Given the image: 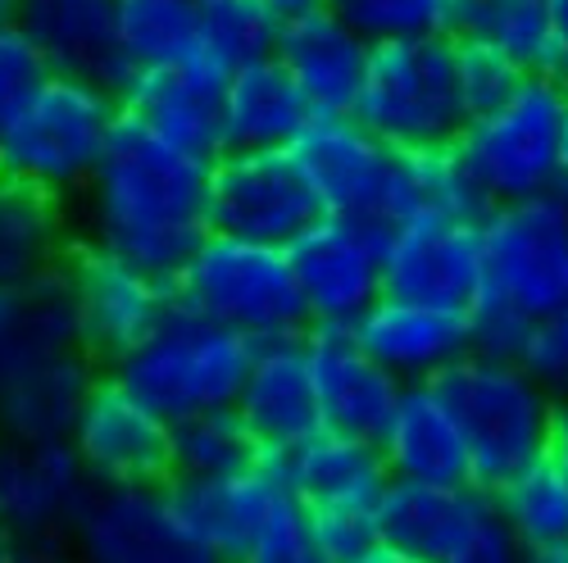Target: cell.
<instances>
[{
  "instance_id": "1",
  "label": "cell",
  "mask_w": 568,
  "mask_h": 563,
  "mask_svg": "<svg viewBox=\"0 0 568 563\" xmlns=\"http://www.w3.org/2000/svg\"><path fill=\"white\" fill-rule=\"evenodd\" d=\"M210 173L214 160L119 119L97 177L78 196V242L173 287L210 237Z\"/></svg>"
},
{
  "instance_id": "2",
  "label": "cell",
  "mask_w": 568,
  "mask_h": 563,
  "mask_svg": "<svg viewBox=\"0 0 568 563\" xmlns=\"http://www.w3.org/2000/svg\"><path fill=\"white\" fill-rule=\"evenodd\" d=\"M478 242L483 291L468 309L473 355L514 359L528 327L568 305V196L491 205Z\"/></svg>"
},
{
  "instance_id": "3",
  "label": "cell",
  "mask_w": 568,
  "mask_h": 563,
  "mask_svg": "<svg viewBox=\"0 0 568 563\" xmlns=\"http://www.w3.org/2000/svg\"><path fill=\"white\" fill-rule=\"evenodd\" d=\"M119 119V91L51 73L0 136V177L69 205L97 177Z\"/></svg>"
},
{
  "instance_id": "4",
  "label": "cell",
  "mask_w": 568,
  "mask_h": 563,
  "mask_svg": "<svg viewBox=\"0 0 568 563\" xmlns=\"http://www.w3.org/2000/svg\"><path fill=\"white\" fill-rule=\"evenodd\" d=\"M251 359L255 346L246 337L173 305L155 332L110 368V378L123 382L146 409H155L169 428H178L201 413L232 409Z\"/></svg>"
},
{
  "instance_id": "5",
  "label": "cell",
  "mask_w": 568,
  "mask_h": 563,
  "mask_svg": "<svg viewBox=\"0 0 568 563\" xmlns=\"http://www.w3.org/2000/svg\"><path fill=\"white\" fill-rule=\"evenodd\" d=\"M437 391L464 432L468 473L478 491L496 495L509 478L546 459L555 400L514 359L464 355L437 378Z\"/></svg>"
},
{
  "instance_id": "6",
  "label": "cell",
  "mask_w": 568,
  "mask_h": 563,
  "mask_svg": "<svg viewBox=\"0 0 568 563\" xmlns=\"http://www.w3.org/2000/svg\"><path fill=\"white\" fill-rule=\"evenodd\" d=\"M173 291L182 309L246 337L251 346L292 341L310 332V314L282 246H260L210 232L192 264L173 282Z\"/></svg>"
},
{
  "instance_id": "7",
  "label": "cell",
  "mask_w": 568,
  "mask_h": 563,
  "mask_svg": "<svg viewBox=\"0 0 568 563\" xmlns=\"http://www.w3.org/2000/svg\"><path fill=\"white\" fill-rule=\"evenodd\" d=\"M351 119H359L392 151H442L468 123L459 73H455V37H414L368 45V69Z\"/></svg>"
},
{
  "instance_id": "8",
  "label": "cell",
  "mask_w": 568,
  "mask_h": 563,
  "mask_svg": "<svg viewBox=\"0 0 568 563\" xmlns=\"http://www.w3.org/2000/svg\"><path fill=\"white\" fill-rule=\"evenodd\" d=\"M564 119L568 82L528 78L505 105L464 123L455 136V155L491 205L550 196L559 192Z\"/></svg>"
},
{
  "instance_id": "9",
  "label": "cell",
  "mask_w": 568,
  "mask_h": 563,
  "mask_svg": "<svg viewBox=\"0 0 568 563\" xmlns=\"http://www.w3.org/2000/svg\"><path fill=\"white\" fill-rule=\"evenodd\" d=\"M327 218L387 232L405 218V151H392L351 114H314L287 151Z\"/></svg>"
},
{
  "instance_id": "10",
  "label": "cell",
  "mask_w": 568,
  "mask_h": 563,
  "mask_svg": "<svg viewBox=\"0 0 568 563\" xmlns=\"http://www.w3.org/2000/svg\"><path fill=\"white\" fill-rule=\"evenodd\" d=\"M91 495V478L69 441L0 437V532L19 563H69V532Z\"/></svg>"
},
{
  "instance_id": "11",
  "label": "cell",
  "mask_w": 568,
  "mask_h": 563,
  "mask_svg": "<svg viewBox=\"0 0 568 563\" xmlns=\"http://www.w3.org/2000/svg\"><path fill=\"white\" fill-rule=\"evenodd\" d=\"M60 273L73 296L78 341L101 364V372H110L123 355H132L178 305V291L169 282L82 242L69 250Z\"/></svg>"
},
{
  "instance_id": "12",
  "label": "cell",
  "mask_w": 568,
  "mask_h": 563,
  "mask_svg": "<svg viewBox=\"0 0 568 563\" xmlns=\"http://www.w3.org/2000/svg\"><path fill=\"white\" fill-rule=\"evenodd\" d=\"M323 218L287 151H223L210 173V232L287 250Z\"/></svg>"
},
{
  "instance_id": "13",
  "label": "cell",
  "mask_w": 568,
  "mask_h": 563,
  "mask_svg": "<svg viewBox=\"0 0 568 563\" xmlns=\"http://www.w3.org/2000/svg\"><path fill=\"white\" fill-rule=\"evenodd\" d=\"M383 287L392 300L468 314L483 291L478 223L409 214L383 232Z\"/></svg>"
},
{
  "instance_id": "14",
  "label": "cell",
  "mask_w": 568,
  "mask_h": 563,
  "mask_svg": "<svg viewBox=\"0 0 568 563\" xmlns=\"http://www.w3.org/2000/svg\"><path fill=\"white\" fill-rule=\"evenodd\" d=\"M69 446L91 487H169L173 482V428L141 405L123 382L101 372L91 387Z\"/></svg>"
},
{
  "instance_id": "15",
  "label": "cell",
  "mask_w": 568,
  "mask_h": 563,
  "mask_svg": "<svg viewBox=\"0 0 568 563\" xmlns=\"http://www.w3.org/2000/svg\"><path fill=\"white\" fill-rule=\"evenodd\" d=\"M296 287L310 314V327H351L387 296L383 287V232L346 223V218H318L305 237L287 246Z\"/></svg>"
},
{
  "instance_id": "16",
  "label": "cell",
  "mask_w": 568,
  "mask_h": 563,
  "mask_svg": "<svg viewBox=\"0 0 568 563\" xmlns=\"http://www.w3.org/2000/svg\"><path fill=\"white\" fill-rule=\"evenodd\" d=\"M69 563H196L164 487H91L69 532Z\"/></svg>"
},
{
  "instance_id": "17",
  "label": "cell",
  "mask_w": 568,
  "mask_h": 563,
  "mask_svg": "<svg viewBox=\"0 0 568 563\" xmlns=\"http://www.w3.org/2000/svg\"><path fill=\"white\" fill-rule=\"evenodd\" d=\"M305 350H310V368H314L323 432L368 441V446L383 441L387 422L405 396V382H396L392 372L355 341V332L310 327Z\"/></svg>"
},
{
  "instance_id": "18",
  "label": "cell",
  "mask_w": 568,
  "mask_h": 563,
  "mask_svg": "<svg viewBox=\"0 0 568 563\" xmlns=\"http://www.w3.org/2000/svg\"><path fill=\"white\" fill-rule=\"evenodd\" d=\"M223 78L201 64L136 69L119 86V110L136 127L205 160L223 155Z\"/></svg>"
},
{
  "instance_id": "19",
  "label": "cell",
  "mask_w": 568,
  "mask_h": 563,
  "mask_svg": "<svg viewBox=\"0 0 568 563\" xmlns=\"http://www.w3.org/2000/svg\"><path fill=\"white\" fill-rule=\"evenodd\" d=\"M119 6L123 0H19L14 28L37 45L51 73L119 91L128 82Z\"/></svg>"
},
{
  "instance_id": "20",
  "label": "cell",
  "mask_w": 568,
  "mask_h": 563,
  "mask_svg": "<svg viewBox=\"0 0 568 563\" xmlns=\"http://www.w3.org/2000/svg\"><path fill=\"white\" fill-rule=\"evenodd\" d=\"M232 409L251 428V437L264 450V459L287 454L301 441H310L314 432H323L305 337L255 346L251 372H246L242 396H236Z\"/></svg>"
},
{
  "instance_id": "21",
  "label": "cell",
  "mask_w": 568,
  "mask_h": 563,
  "mask_svg": "<svg viewBox=\"0 0 568 563\" xmlns=\"http://www.w3.org/2000/svg\"><path fill=\"white\" fill-rule=\"evenodd\" d=\"M496 519V500L478 487H409L392 482L377 504V536L414 563H450Z\"/></svg>"
},
{
  "instance_id": "22",
  "label": "cell",
  "mask_w": 568,
  "mask_h": 563,
  "mask_svg": "<svg viewBox=\"0 0 568 563\" xmlns=\"http://www.w3.org/2000/svg\"><path fill=\"white\" fill-rule=\"evenodd\" d=\"M351 332L405 387L437 382L464 355H473L468 314L409 305V300H392V296L377 300Z\"/></svg>"
},
{
  "instance_id": "23",
  "label": "cell",
  "mask_w": 568,
  "mask_h": 563,
  "mask_svg": "<svg viewBox=\"0 0 568 563\" xmlns=\"http://www.w3.org/2000/svg\"><path fill=\"white\" fill-rule=\"evenodd\" d=\"M169 504L182 541L192 545L196 559L242 563L255 528L264 523L268 504L282 491V478L273 463H260L236 478H210V482H169Z\"/></svg>"
},
{
  "instance_id": "24",
  "label": "cell",
  "mask_w": 568,
  "mask_h": 563,
  "mask_svg": "<svg viewBox=\"0 0 568 563\" xmlns=\"http://www.w3.org/2000/svg\"><path fill=\"white\" fill-rule=\"evenodd\" d=\"M268 463L282 478V487L310 513H377L392 487V473L377 446L337 432H314L310 441Z\"/></svg>"
},
{
  "instance_id": "25",
  "label": "cell",
  "mask_w": 568,
  "mask_h": 563,
  "mask_svg": "<svg viewBox=\"0 0 568 563\" xmlns=\"http://www.w3.org/2000/svg\"><path fill=\"white\" fill-rule=\"evenodd\" d=\"M273 60L292 73L314 114H351L368 69V41L318 6L277 28Z\"/></svg>"
},
{
  "instance_id": "26",
  "label": "cell",
  "mask_w": 568,
  "mask_h": 563,
  "mask_svg": "<svg viewBox=\"0 0 568 563\" xmlns=\"http://www.w3.org/2000/svg\"><path fill=\"white\" fill-rule=\"evenodd\" d=\"M392 482L409 487H473L468 473V446L464 432L437 391V382H418L405 387L383 441H377Z\"/></svg>"
},
{
  "instance_id": "27",
  "label": "cell",
  "mask_w": 568,
  "mask_h": 563,
  "mask_svg": "<svg viewBox=\"0 0 568 563\" xmlns=\"http://www.w3.org/2000/svg\"><path fill=\"white\" fill-rule=\"evenodd\" d=\"M101 382V364L87 350L55 355L0 382V437L10 441H69L73 422Z\"/></svg>"
},
{
  "instance_id": "28",
  "label": "cell",
  "mask_w": 568,
  "mask_h": 563,
  "mask_svg": "<svg viewBox=\"0 0 568 563\" xmlns=\"http://www.w3.org/2000/svg\"><path fill=\"white\" fill-rule=\"evenodd\" d=\"M314 110L273 55L236 69L223 86V151H292Z\"/></svg>"
},
{
  "instance_id": "29",
  "label": "cell",
  "mask_w": 568,
  "mask_h": 563,
  "mask_svg": "<svg viewBox=\"0 0 568 563\" xmlns=\"http://www.w3.org/2000/svg\"><path fill=\"white\" fill-rule=\"evenodd\" d=\"M73 246L78 232L60 201L0 177V291L60 273Z\"/></svg>"
},
{
  "instance_id": "30",
  "label": "cell",
  "mask_w": 568,
  "mask_h": 563,
  "mask_svg": "<svg viewBox=\"0 0 568 563\" xmlns=\"http://www.w3.org/2000/svg\"><path fill=\"white\" fill-rule=\"evenodd\" d=\"M73 350H82V341L64 273L0 291V382Z\"/></svg>"
},
{
  "instance_id": "31",
  "label": "cell",
  "mask_w": 568,
  "mask_h": 563,
  "mask_svg": "<svg viewBox=\"0 0 568 563\" xmlns=\"http://www.w3.org/2000/svg\"><path fill=\"white\" fill-rule=\"evenodd\" d=\"M450 37L487 41L532 78L568 82L559 41L550 28V0H446Z\"/></svg>"
},
{
  "instance_id": "32",
  "label": "cell",
  "mask_w": 568,
  "mask_h": 563,
  "mask_svg": "<svg viewBox=\"0 0 568 563\" xmlns=\"http://www.w3.org/2000/svg\"><path fill=\"white\" fill-rule=\"evenodd\" d=\"M192 28H196V45L186 64H201L227 82L236 69L273 55L282 23L255 0H196Z\"/></svg>"
},
{
  "instance_id": "33",
  "label": "cell",
  "mask_w": 568,
  "mask_h": 563,
  "mask_svg": "<svg viewBox=\"0 0 568 563\" xmlns=\"http://www.w3.org/2000/svg\"><path fill=\"white\" fill-rule=\"evenodd\" d=\"M491 500L524 554L568 550V482L555 473L550 459L509 478Z\"/></svg>"
},
{
  "instance_id": "34",
  "label": "cell",
  "mask_w": 568,
  "mask_h": 563,
  "mask_svg": "<svg viewBox=\"0 0 568 563\" xmlns=\"http://www.w3.org/2000/svg\"><path fill=\"white\" fill-rule=\"evenodd\" d=\"M260 463H268V459L255 446L251 428L236 418V409L201 413V418L173 428V482L236 478V473H251Z\"/></svg>"
},
{
  "instance_id": "35",
  "label": "cell",
  "mask_w": 568,
  "mask_h": 563,
  "mask_svg": "<svg viewBox=\"0 0 568 563\" xmlns=\"http://www.w3.org/2000/svg\"><path fill=\"white\" fill-rule=\"evenodd\" d=\"M119 41L128 73L186 64L196 45L192 6L186 0H123L119 6Z\"/></svg>"
},
{
  "instance_id": "36",
  "label": "cell",
  "mask_w": 568,
  "mask_h": 563,
  "mask_svg": "<svg viewBox=\"0 0 568 563\" xmlns=\"http://www.w3.org/2000/svg\"><path fill=\"white\" fill-rule=\"evenodd\" d=\"M327 10L346 28H355L368 45L450 32L446 0H327Z\"/></svg>"
},
{
  "instance_id": "37",
  "label": "cell",
  "mask_w": 568,
  "mask_h": 563,
  "mask_svg": "<svg viewBox=\"0 0 568 563\" xmlns=\"http://www.w3.org/2000/svg\"><path fill=\"white\" fill-rule=\"evenodd\" d=\"M242 563H327L323 545H318V532H314V519L310 509L282 487L277 500L268 504L264 523L255 528Z\"/></svg>"
},
{
  "instance_id": "38",
  "label": "cell",
  "mask_w": 568,
  "mask_h": 563,
  "mask_svg": "<svg viewBox=\"0 0 568 563\" xmlns=\"http://www.w3.org/2000/svg\"><path fill=\"white\" fill-rule=\"evenodd\" d=\"M455 73H459V96L468 119H478L496 105H505L532 73H524L509 55H500L487 41H459L455 37Z\"/></svg>"
},
{
  "instance_id": "39",
  "label": "cell",
  "mask_w": 568,
  "mask_h": 563,
  "mask_svg": "<svg viewBox=\"0 0 568 563\" xmlns=\"http://www.w3.org/2000/svg\"><path fill=\"white\" fill-rule=\"evenodd\" d=\"M514 364L524 368L550 400H568V305L528 327Z\"/></svg>"
},
{
  "instance_id": "40",
  "label": "cell",
  "mask_w": 568,
  "mask_h": 563,
  "mask_svg": "<svg viewBox=\"0 0 568 563\" xmlns=\"http://www.w3.org/2000/svg\"><path fill=\"white\" fill-rule=\"evenodd\" d=\"M45 78H51V69H45L37 45L14 23H0V136Z\"/></svg>"
},
{
  "instance_id": "41",
  "label": "cell",
  "mask_w": 568,
  "mask_h": 563,
  "mask_svg": "<svg viewBox=\"0 0 568 563\" xmlns=\"http://www.w3.org/2000/svg\"><path fill=\"white\" fill-rule=\"evenodd\" d=\"M310 519H314L327 563H355L368 550L383 545V536H377V513H310Z\"/></svg>"
},
{
  "instance_id": "42",
  "label": "cell",
  "mask_w": 568,
  "mask_h": 563,
  "mask_svg": "<svg viewBox=\"0 0 568 563\" xmlns=\"http://www.w3.org/2000/svg\"><path fill=\"white\" fill-rule=\"evenodd\" d=\"M450 563H528V554L518 550V541L509 536V528L500 523V513H496V519L473 536Z\"/></svg>"
},
{
  "instance_id": "43",
  "label": "cell",
  "mask_w": 568,
  "mask_h": 563,
  "mask_svg": "<svg viewBox=\"0 0 568 563\" xmlns=\"http://www.w3.org/2000/svg\"><path fill=\"white\" fill-rule=\"evenodd\" d=\"M546 459L555 463V473L568 482V400H555V418H550V446Z\"/></svg>"
},
{
  "instance_id": "44",
  "label": "cell",
  "mask_w": 568,
  "mask_h": 563,
  "mask_svg": "<svg viewBox=\"0 0 568 563\" xmlns=\"http://www.w3.org/2000/svg\"><path fill=\"white\" fill-rule=\"evenodd\" d=\"M255 6H264L277 23H287V19H296V14H310V10L327 6V0H255Z\"/></svg>"
},
{
  "instance_id": "45",
  "label": "cell",
  "mask_w": 568,
  "mask_h": 563,
  "mask_svg": "<svg viewBox=\"0 0 568 563\" xmlns=\"http://www.w3.org/2000/svg\"><path fill=\"white\" fill-rule=\"evenodd\" d=\"M550 28H555L559 55H564V69H568V0H550Z\"/></svg>"
},
{
  "instance_id": "46",
  "label": "cell",
  "mask_w": 568,
  "mask_h": 563,
  "mask_svg": "<svg viewBox=\"0 0 568 563\" xmlns=\"http://www.w3.org/2000/svg\"><path fill=\"white\" fill-rule=\"evenodd\" d=\"M355 563H414V559H405V554H396V550H387V545H377V550H368V554L355 559Z\"/></svg>"
},
{
  "instance_id": "47",
  "label": "cell",
  "mask_w": 568,
  "mask_h": 563,
  "mask_svg": "<svg viewBox=\"0 0 568 563\" xmlns=\"http://www.w3.org/2000/svg\"><path fill=\"white\" fill-rule=\"evenodd\" d=\"M559 196H568V119H564V155H559Z\"/></svg>"
},
{
  "instance_id": "48",
  "label": "cell",
  "mask_w": 568,
  "mask_h": 563,
  "mask_svg": "<svg viewBox=\"0 0 568 563\" xmlns=\"http://www.w3.org/2000/svg\"><path fill=\"white\" fill-rule=\"evenodd\" d=\"M0 563H19V550H14V541L0 532Z\"/></svg>"
},
{
  "instance_id": "49",
  "label": "cell",
  "mask_w": 568,
  "mask_h": 563,
  "mask_svg": "<svg viewBox=\"0 0 568 563\" xmlns=\"http://www.w3.org/2000/svg\"><path fill=\"white\" fill-rule=\"evenodd\" d=\"M14 10H19V0H0V23H14Z\"/></svg>"
},
{
  "instance_id": "50",
  "label": "cell",
  "mask_w": 568,
  "mask_h": 563,
  "mask_svg": "<svg viewBox=\"0 0 568 563\" xmlns=\"http://www.w3.org/2000/svg\"><path fill=\"white\" fill-rule=\"evenodd\" d=\"M196 563H219V559H196Z\"/></svg>"
},
{
  "instance_id": "51",
  "label": "cell",
  "mask_w": 568,
  "mask_h": 563,
  "mask_svg": "<svg viewBox=\"0 0 568 563\" xmlns=\"http://www.w3.org/2000/svg\"><path fill=\"white\" fill-rule=\"evenodd\" d=\"M186 6H196V0H186Z\"/></svg>"
}]
</instances>
